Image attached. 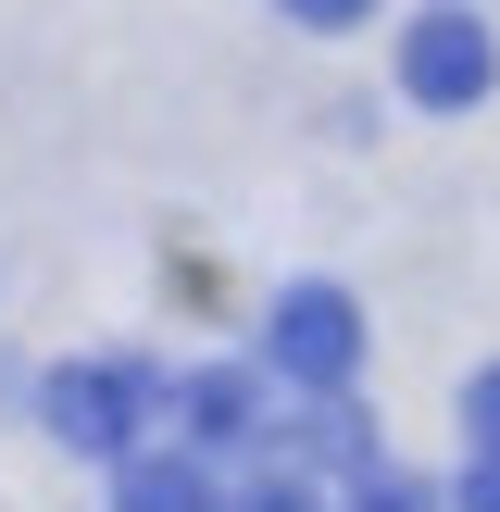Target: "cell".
I'll return each mask as SVG.
<instances>
[{
  "mask_svg": "<svg viewBox=\"0 0 500 512\" xmlns=\"http://www.w3.org/2000/svg\"><path fill=\"white\" fill-rule=\"evenodd\" d=\"M163 400H175V388H163V375H138V363H63V375L38 388V425H50L63 450L125 463V450H138V425L163 413Z\"/></svg>",
  "mask_w": 500,
  "mask_h": 512,
  "instance_id": "6da1fadb",
  "label": "cell"
},
{
  "mask_svg": "<svg viewBox=\"0 0 500 512\" xmlns=\"http://www.w3.org/2000/svg\"><path fill=\"white\" fill-rule=\"evenodd\" d=\"M263 338H275V375H300V388H350L363 375V313L338 288H288Z\"/></svg>",
  "mask_w": 500,
  "mask_h": 512,
  "instance_id": "7a4b0ae2",
  "label": "cell"
},
{
  "mask_svg": "<svg viewBox=\"0 0 500 512\" xmlns=\"http://www.w3.org/2000/svg\"><path fill=\"white\" fill-rule=\"evenodd\" d=\"M488 75H500V50H488V25H475V13H425L413 38H400V88H413L425 113H475Z\"/></svg>",
  "mask_w": 500,
  "mask_h": 512,
  "instance_id": "3957f363",
  "label": "cell"
},
{
  "mask_svg": "<svg viewBox=\"0 0 500 512\" xmlns=\"http://www.w3.org/2000/svg\"><path fill=\"white\" fill-rule=\"evenodd\" d=\"M113 512H225V500H213V475H200L188 450H125Z\"/></svg>",
  "mask_w": 500,
  "mask_h": 512,
  "instance_id": "277c9868",
  "label": "cell"
},
{
  "mask_svg": "<svg viewBox=\"0 0 500 512\" xmlns=\"http://www.w3.org/2000/svg\"><path fill=\"white\" fill-rule=\"evenodd\" d=\"M188 425H200V438H250V375H200V388H188Z\"/></svg>",
  "mask_w": 500,
  "mask_h": 512,
  "instance_id": "5b68a950",
  "label": "cell"
},
{
  "mask_svg": "<svg viewBox=\"0 0 500 512\" xmlns=\"http://www.w3.org/2000/svg\"><path fill=\"white\" fill-rule=\"evenodd\" d=\"M350 512H450V500L413 488V475H363V488H350Z\"/></svg>",
  "mask_w": 500,
  "mask_h": 512,
  "instance_id": "8992f818",
  "label": "cell"
},
{
  "mask_svg": "<svg viewBox=\"0 0 500 512\" xmlns=\"http://www.w3.org/2000/svg\"><path fill=\"white\" fill-rule=\"evenodd\" d=\"M225 512H325L313 488H300V475H263V488H238V500H225Z\"/></svg>",
  "mask_w": 500,
  "mask_h": 512,
  "instance_id": "52a82bcc",
  "label": "cell"
},
{
  "mask_svg": "<svg viewBox=\"0 0 500 512\" xmlns=\"http://www.w3.org/2000/svg\"><path fill=\"white\" fill-rule=\"evenodd\" d=\"M275 13H288V25H325V38H338V25H363L375 0H275Z\"/></svg>",
  "mask_w": 500,
  "mask_h": 512,
  "instance_id": "ba28073f",
  "label": "cell"
},
{
  "mask_svg": "<svg viewBox=\"0 0 500 512\" xmlns=\"http://www.w3.org/2000/svg\"><path fill=\"white\" fill-rule=\"evenodd\" d=\"M463 425H475V438L500 450V363H488V375H475V388H463Z\"/></svg>",
  "mask_w": 500,
  "mask_h": 512,
  "instance_id": "9c48e42d",
  "label": "cell"
},
{
  "mask_svg": "<svg viewBox=\"0 0 500 512\" xmlns=\"http://www.w3.org/2000/svg\"><path fill=\"white\" fill-rule=\"evenodd\" d=\"M450 512H500V450H488V463L463 475V488H450Z\"/></svg>",
  "mask_w": 500,
  "mask_h": 512,
  "instance_id": "30bf717a",
  "label": "cell"
}]
</instances>
